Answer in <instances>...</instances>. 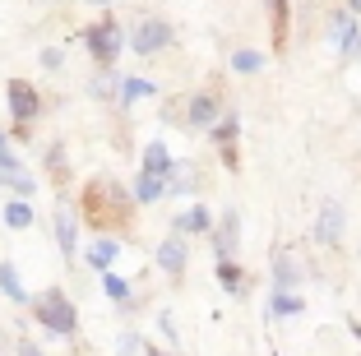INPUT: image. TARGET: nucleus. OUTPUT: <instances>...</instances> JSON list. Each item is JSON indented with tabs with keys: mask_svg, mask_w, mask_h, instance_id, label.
I'll list each match as a JSON object with an SVG mask.
<instances>
[{
	"mask_svg": "<svg viewBox=\"0 0 361 356\" xmlns=\"http://www.w3.org/2000/svg\"><path fill=\"white\" fill-rule=\"evenodd\" d=\"M111 259H116V241H97L93 250H88V264H93V269H106Z\"/></svg>",
	"mask_w": 361,
	"mask_h": 356,
	"instance_id": "nucleus-18",
	"label": "nucleus"
},
{
	"mask_svg": "<svg viewBox=\"0 0 361 356\" xmlns=\"http://www.w3.org/2000/svg\"><path fill=\"white\" fill-rule=\"evenodd\" d=\"M61 61H65V56H61V47H51V51H42V65H47V70H61Z\"/></svg>",
	"mask_w": 361,
	"mask_h": 356,
	"instance_id": "nucleus-26",
	"label": "nucleus"
},
{
	"mask_svg": "<svg viewBox=\"0 0 361 356\" xmlns=\"http://www.w3.org/2000/svg\"><path fill=\"white\" fill-rule=\"evenodd\" d=\"M176 231H180V236H190V231H209V213H204L200 204H195V209H185L176 218Z\"/></svg>",
	"mask_w": 361,
	"mask_h": 356,
	"instance_id": "nucleus-15",
	"label": "nucleus"
},
{
	"mask_svg": "<svg viewBox=\"0 0 361 356\" xmlns=\"http://www.w3.org/2000/svg\"><path fill=\"white\" fill-rule=\"evenodd\" d=\"M106 296H111V301H121V305L135 301V296H130V283H126V278H116V273H106Z\"/></svg>",
	"mask_w": 361,
	"mask_h": 356,
	"instance_id": "nucleus-21",
	"label": "nucleus"
},
{
	"mask_svg": "<svg viewBox=\"0 0 361 356\" xmlns=\"http://www.w3.org/2000/svg\"><path fill=\"white\" fill-rule=\"evenodd\" d=\"M195 130H209L213 121H218V97L213 93H200V97H190V116H185Z\"/></svg>",
	"mask_w": 361,
	"mask_h": 356,
	"instance_id": "nucleus-8",
	"label": "nucleus"
},
{
	"mask_svg": "<svg viewBox=\"0 0 361 356\" xmlns=\"http://www.w3.org/2000/svg\"><path fill=\"white\" fill-rule=\"evenodd\" d=\"M149 356H176V352H158V347H149Z\"/></svg>",
	"mask_w": 361,
	"mask_h": 356,
	"instance_id": "nucleus-31",
	"label": "nucleus"
},
{
	"mask_svg": "<svg viewBox=\"0 0 361 356\" xmlns=\"http://www.w3.org/2000/svg\"><path fill=\"white\" fill-rule=\"evenodd\" d=\"M158 264H162V269L171 273V278H176V273L185 269V241H180V236H171V241H162V245H158Z\"/></svg>",
	"mask_w": 361,
	"mask_h": 356,
	"instance_id": "nucleus-9",
	"label": "nucleus"
},
{
	"mask_svg": "<svg viewBox=\"0 0 361 356\" xmlns=\"http://www.w3.org/2000/svg\"><path fill=\"white\" fill-rule=\"evenodd\" d=\"M167 185L176 190V195H190V190H195V162H176L171 176H167Z\"/></svg>",
	"mask_w": 361,
	"mask_h": 356,
	"instance_id": "nucleus-16",
	"label": "nucleus"
},
{
	"mask_svg": "<svg viewBox=\"0 0 361 356\" xmlns=\"http://www.w3.org/2000/svg\"><path fill=\"white\" fill-rule=\"evenodd\" d=\"M167 42H171V28H167L162 19H144V23H139V32H135V51H139V56L162 51Z\"/></svg>",
	"mask_w": 361,
	"mask_h": 356,
	"instance_id": "nucleus-5",
	"label": "nucleus"
},
{
	"mask_svg": "<svg viewBox=\"0 0 361 356\" xmlns=\"http://www.w3.org/2000/svg\"><path fill=\"white\" fill-rule=\"evenodd\" d=\"M153 93V84H144V79H126V84H121V102H139V97H149Z\"/></svg>",
	"mask_w": 361,
	"mask_h": 356,
	"instance_id": "nucleus-19",
	"label": "nucleus"
},
{
	"mask_svg": "<svg viewBox=\"0 0 361 356\" xmlns=\"http://www.w3.org/2000/svg\"><path fill=\"white\" fill-rule=\"evenodd\" d=\"M348 14H361V0H348Z\"/></svg>",
	"mask_w": 361,
	"mask_h": 356,
	"instance_id": "nucleus-30",
	"label": "nucleus"
},
{
	"mask_svg": "<svg viewBox=\"0 0 361 356\" xmlns=\"http://www.w3.org/2000/svg\"><path fill=\"white\" fill-rule=\"evenodd\" d=\"M5 222H10V227H28L32 209H28V204H5Z\"/></svg>",
	"mask_w": 361,
	"mask_h": 356,
	"instance_id": "nucleus-22",
	"label": "nucleus"
},
{
	"mask_svg": "<svg viewBox=\"0 0 361 356\" xmlns=\"http://www.w3.org/2000/svg\"><path fill=\"white\" fill-rule=\"evenodd\" d=\"M236 236H241V227H236V213H227L223 227H218V254H223V259H232V254H236Z\"/></svg>",
	"mask_w": 361,
	"mask_h": 356,
	"instance_id": "nucleus-14",
	"label": "nucleus"
},
{
	"mask_svg": "<svg viewBox=\"0 0 361 356\" xmlns=\"http://www.w3.org/2000/svg\"><path fill=\"white\" fill-rule=\"evenodd\" d=\"M269 10H274V37L283 42V32H287V5H283V0H269Z\"/></svg>",
	"mask_w": 361,
	"mask_h": 356,
	"instance_id": "nucleus-25",
	"label": "nucleus"
},
{
	"mask_svg": "<svg viewBox=\"0 0 361 356\" xmlns=\"http://www.w3.org/2000/svg\"><path fill=\"white\" fill-rule=\"evenodd\" d=\"M315 236L324 245H338V236H343V209L334 200H324V209H319V222H315Z\"/></svg>",
	"mask_w": 361,
	"mask_h": 356,
	"instance_id": "nucleus-6",
	"label": "nucleus"
},
{
	"mask_svg": "<svg viewBox=\"0 0 361 356\" xmlns=\"http://www.w3.org/2000/svg\"><path fill=\"white\" fill-rule=\"evenodd\" d=\"M357 51H361V42H357Z\"/></svg>",
	"mask_w": 361,
	"mask_h": 356,
	"instance_id": "nucleus-33",
	"label": "nucleus"
},
{
	"mask_svg": "<svg viewBox=\"0 0 361 356\" xmlns=\"http://www.w3.org/2000/svg\"><path fill=\"white\" fill-rule=\"evenodd\" d=\"M93 5H106V0H93Z\"/></svg>",
	"mask_w": 361,
	"mask_h": 356,
	"instance_id": "nucleus-32",
	"label": "nucleus"
},
{
	"mask_svg": "<svg viewBox=\"0 0 361 356\" xmlns=\"http://www.w3.org/2000/svg\"><path fill=\"white\" fill-rule=\"evenodd\" d=\"M301 278V264H297V254H278L274 259V283H278V292H287V287Z\"/></svg>",
	"mask_w": 361,
	"mask_h": 356,
	"instance_id": "nucleus-11",
	"label": "nucleus"
},
{
	"mask_svg": "<svg viewBox=\"0 0 361 356\" xmlns=\"http://www.w3.org/2000/svg\"><path fill=\"white\" fill-rule=\"evenodd\" d=\"M19 352H23V356H42V352H37V347H28V343H23V347H19Z\"/></svg>",
	"mask_w": 361,
	"mask_h": 356,
	"instance_id": "nucleus-29",
	"label": "nucleus"
},
{
	"mask_svg": "<svg viewBox=\"0 0 361 356\" xmlns=\"http://www.w3.org/2000/svg\"><path fill=\"white\" fill-rule=\"evenodd\" d=\"M218 283H223L227 287V292H236V287H241V269H236V264H218Z\"/></svg>",
	"mask_w": 361,
	"mask_h": 356,
	"instance_id": "nucleus-24",
	"label": "nucleus"
},
{
	"mask_svg": "<svg viewBox=\"0 0 361 356\" xmlns=\"http://www.w3.org/2000/svg\"><path fill=\"white\" fill-rule=\"evenodd\" d=\"M259 65H264V56H259V51H245V47L232 56V70H241V74H255Z\"/></svg>",
	"mask_w": 361,
	"mask_h": 356,
	"instance_id": "nucleus-20",
	"label": "nucleus"
},
{
	"mask_svg": "<svg viewBox=\"0 0 361 356\" xmlns=\"http://www.w3.org/2000/svg\"><path fill=\"white\" fill-rule=\"evenodd\" d=\"M111 88H116V79H97V84H93V93H97V97H106Z\"/></svg>",
	"mask_w": 361,
	"mask_h": 356,
	"instance_id": "nucleus-28",
	"label": "nucleus"
},
{
	"mask_svg": "<svg viewBox=\"0 0 361 356\" xmlns=\"http://www.w3.org/2000/svg\"><path fill=\"white\" fill-rule=\"evenodd\" d=\"M5 97H10V111L19 116V121H32V116L42 111V97H37V88H32L28 79H10V84H5Z\"/></svg>",
	"mask_w": 361,
	"mask_h": 356,
	"instance_id": "nucleus-4",
	"label": "nucleus"
},
{
	"mask_svg": "<svg viewBox=\"0 0 361 356\" xmlns=\"http://www.w3.org/2000/svg\"><path fill=\"white\" fill-rule=\"evenodd\" d=\"M84 47L97 56L102 65H111L121 56V28L111 19H102V23H93V28H84Z\"/></svg>",
	"mask_w": 361,
	"mask_h": 356,
	"instance_id": "nucleus-3",
	"label": "nucleus"
},
{
	"mask_svg": "<svg viewBox=\"0 0 361 356\" xmlns=\"http://www.w3.org/2000/svg\"><path fill=\"white\" fill-rule=\"evenodd\" d=\"M130 352H139V338L135 333H121V356H130Z\"/></svg>",
	"mask_w": 361,
	"mask_h": 356,
	"instance_id": "nucleus-27",
	"label": "nucleus"
},
{
	"mask_svg": "<svg viewBox=\"0 0 361 356\" xmlns=\"http://www.w3.org/2000/svg\"><path fill=\"white\" fill-rule=\"evenodd\" d=\"M167 176H139V185H135V200L139 204H153V200H162L167 195Z\"/></svg>",
	"mask_w": 361,
	"mask_h": 356,
	"instance_id": "nucleus-13",
	"label": "nucleus"
},
{
	"mask_svg": "<svg viewBox=\"0 0 361 356\" xmlns=\"http://www.w3.org/2000/svg\"><path fill=\"white\" fill-rule=\"evenodd\" d=\"M37 324L47 329V333L56 338H70L75 333V305H70V296L65 292H42V301H37Z\"/></svg>",
	"mask_w": 361,
	"mask_h": 356,
	"instance_id": "nucleus-2",
	"label": "nucleus"
},
{
	"mask_svg": "<svg viewBox=\"0 0 361 356\" xmlns=\"http://www.w3.org/2000/svg\"><path fill=\"white\" fill-rule=\"evenodd\" d=\"M75 236H79V222L70 218V213H61V218H56V241H61L65 259H75Z\"/></svg>",
	"mask_w": 361,
	"mask_h": 356,
	"instance_id": "nucleus-12",
	"label": "nucleus"
},
{
	"mask_svg": "<svg viewBox=\"0 0 361 356\" xmlns=\"http://www.w3.org/2000/svg\"><path fill=\"white\" fill-rule=\"evenodd\" d=\"M0 287H5V296H10V301H28V296H23V283H19V273H14V264H0Z\"/></svg>",
	"mask_w": 361,
	"mask_h": 356,
	"instance_id": "nucleus-17",
	"label": "nucleus"
},
{
	"mask_svg": "<svg viewBox=\"0 0 361 356\" xmlns=\"http://www.w3.org/2000/svg\"><path fill=\"white\" fill-rule=\"evenodd\" d=\"M329 42L338 47V51H352V47L361 42V32H357V23H352V14H334V23H329Z\"/></svg>",
	"mask_w": 361,
	"mask_h": 356,
	"instance_id": "nucleus-7",
	"label": "nucleus"
},
{
	"mask_svg": "<svg viewBox=\"0 0 361 356\" xmlns=\"http://www.w3.org/2000/svg\"><path fill=\"white\" fill-rule=\"evenodd\" d=\"M171 167H176V162H171V153L162 144L144 148V176H171Z\"/></svg>",
	"mask_w": 361,
	"mask_h": 356,
	"instance_id": "nucleus-10",
	"label": "nucleus"
},
{
	"mask_svg": "<svg viewBox=\"0 0 361 356\" xmlns=\"http://www.w3.org/2000/svg\"><path fill=\"white\" fill-rule=\"evenodd\" d=\"M84 218L93 227H116V222L130 218V195L121 185H111V180H93L84 190Z\"/></svg>",
	"mask_w": 361,
	"mask_h": 356,
	"instance_id": "nucleus-1",
	"label": "nucleus"
},
{
	"mask_svg": "<svg viewBox=\"0 0 361 356\" xmlns=\"http://www.w3.org/2000/svg\"><path fill=\"white\" fill-rule=\"evenodd\" d=\"M269 310H274V314H297V310H301V296H292V292H278Z\"/></svg>",
	"mask_w": 361,
	"mask_h": 356,
	"instance_id": "nucleus-23",
	"label": "nucleus"
}]
</instances>
